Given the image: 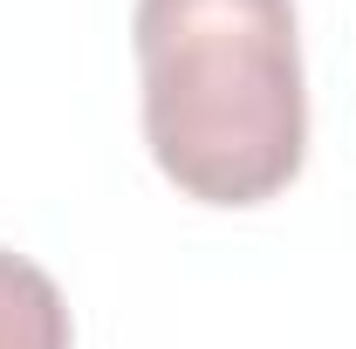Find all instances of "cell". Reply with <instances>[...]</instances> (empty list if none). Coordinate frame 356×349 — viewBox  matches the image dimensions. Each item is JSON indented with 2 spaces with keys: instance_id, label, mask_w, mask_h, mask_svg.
<instances>
[{
  "instance_id": "1",
  "label": "cell",
  "mask_w": 356,
  "mask_h": 349,
  "mask_svg": "<svg viewBox=\"0 0 356 349\" xmlns=\"http://www.w3.org/2000/svg\"><path fill=\"white\" fill-rule=\"evenodd\" d=\"M144 144L185 199L261 206L302 172L309 89L295 0H137Z\"/></svg>"
},
{
  "instance_id": "2",
  "label": "cell",
  "mask_w": 356,
  "mask_h": 349,
  "mask_svg": "<svg viewBox=\"0 0 356 349\" xmlns=\"http://www.w3.org/2000/svg\"><path fill=\"white\" fill-rule=\"evenodd\" d=\"M0 349H69L62 288L14 247H0Z\"/></svg>"
}]
</instances>
